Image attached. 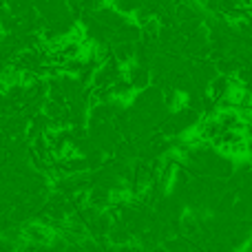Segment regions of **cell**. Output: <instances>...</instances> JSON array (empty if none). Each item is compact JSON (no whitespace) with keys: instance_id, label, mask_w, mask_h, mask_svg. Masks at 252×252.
<instances>
[{"instance_id":"cell-1","label":"cell","mask_w":252,"mask_h":252,"mask_svg":"<svg viewBox=\"0 0 252 252\" xmlns=\"http://www.w3.org/2000/svg\"><path fill=\"white\" fill-rule=\"evenodd\" d=\"M124 78L130 82V87H133V91H146L148 87H153V75H151V69H146V66H139V64H128L126 66V73Z\"/></svg>"}]
</instances>
